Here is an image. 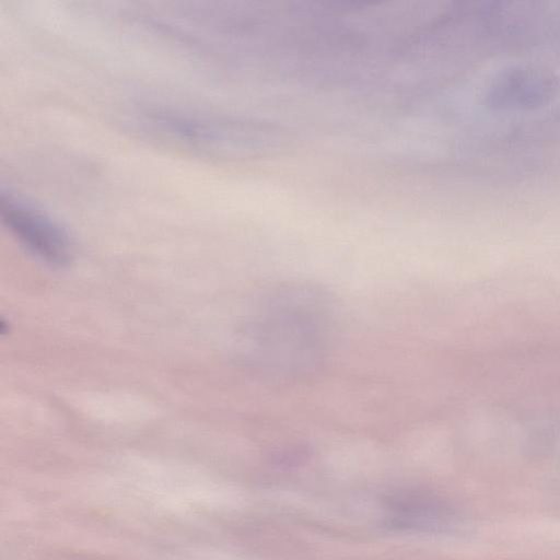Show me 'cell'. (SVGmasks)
Returning a JSON list of instances; mask_svg holds the SVG:
<instances>
[{
    "label": "cell",
    "instance_id": "cell-1",
    "mask_svg": "<svg viewBox=\"0 0 560 560\" xmlns=\"http://www.w3.org/2000/svg\"><path fill=\"white\" fill-rule=\"evenodd\" d=\"M334 301L316 284L282 281L258 301L250 338L260 372L273 383L314 376L328 360L337 327Z\"/></svg>",
    "mask_w": 560,
    "mask_h": 560
},
{
    "label": "cell",
    "instance_id": "cell-2",
    "mask_svg": "<svg viewBox=\"0 0 560 560\" xmlns=\"http://www.w3.org/2000/svg\"><path fill=\"white\" fill-rule=\"evenodd\" d=\"M0 209L10 232L35 257L54 267L69 264L72 256L70 238L48 214L27 200L4 191Z\"/></svg>",
    "mask_w": 560,
    "mask_h": 560
},
{
    "label": "cell",
    "instance_id": "cell-4",
    "mask_svg": "<svg viewBox=\"0 0 560 560\" xmlns=\"http://www.w3.org/2000/svg\"><path fill=\"white\" fill-rule=\"evenodd\" d=\"M388 509L393 522L406 527L435 526L448 516L441 501L422 493L396 495L389 500Z\"/></svg>",
    "mask_w": 560,
    "mask_h": 560
},
{
    "label": "cell",
    "instance_id": "cell-3",
    "mask_svg": "<svg viewBox=\"0 0 560 560\" xmlns=\"http://www.w3.org/2000/svg\"><path fill=\"white\" fill-rule=\"evenodd\" d=\"M560 82L555 73L535 65L512 66L498 72L486 89V105L497 110H530L550 103Z\"/></svg>",
    "mask_w": 560,
    "mask_h": 560
}]
</instances>
